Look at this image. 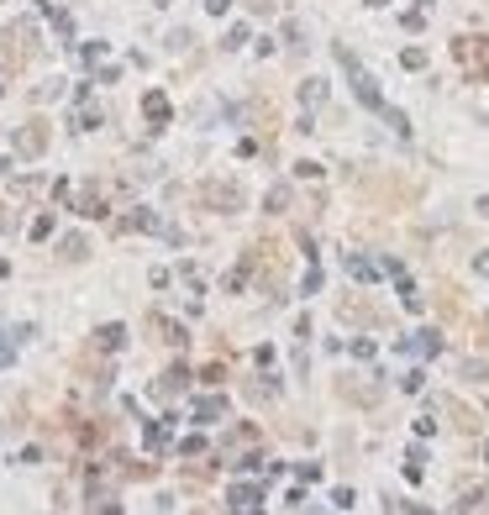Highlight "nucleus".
<instances>
[{"label":"nucleus","mask_w":489,"mask_h":515,"mask_svg":"<svg viewBox=\"0 0 489 515\" xmlns=\"http://www.w3.org/2000/svg\"><path fill=\"white\" fill-rule=\"evenodd\" d=\"M205 200H216V205H227V211H237V205H242V195L232 190V184H205Z\"/></svg>","instance_id":"obj_2"},{"label":"nucleus","mask_w":489,"mask_h":515,"mask_svg":"<svg viewBox=\"0 0 489 515\" xmlns=\"http://www.w3.org/2000/svg\"><path fill=\"white\" fill-rule=\"evenodd\" d=\"M221 410H227V405H221V400H205V405H200V420H216V416H221Z\"/></svg>","instance_id":"obj_5"},{"label":"nucleus","mask_w":489,"mask_h":515,"mask_svg":"<svg viewBox=\"0 0 489 515\" xmlns=\"http://www.w3.org/2000/svg\"><path fill=\"white\" fill-rule=\"evenodd\" d=\"M337 63H342V69H347V79H353V95H358L363 106L384 111V100H379V84L369 79V69H363V63H358V53H353V48H342V42H337Z\"/></svg>","instance_id":"obj_1"},{"label":"nucleus","mask_w":489,"mask_h":515,"mask_svg":"<svg viewBox=\"0 0 489 515\" xmlns=\"http://www.w3.org/2000/svg\"><path fill=\"white\" fill-rule=\"evenodd\" d=\"M121 342H127V332H121V326H100V332H95V348H100V352H116Z\"/></svg>","instance_id":"obj_3"},{"label":"nucleus","mask_w":489,"mask_h":515,"mask_svg":"<svg viewBox=\"0 0 489 515\" xmlns=\"http://www.w3.org/2000/svg\"><path fill=\"white\" fill-rule=\"evenodd\" d=\"M143 111H147L153 121H168V100H163V95H147V100H143Z\"/></svg>","instance_id":"obj_4"},{"label":"nucleus","mask_w":489,"mask_h":515,"mask_svg":"<svg viewBox=\"0 0 489 515\" xmlns=\"http://www.w3.org/2000/svg\"><path fill=\"white\" fill-rule=\"evenodd\" d=\"M479 211H484V216H489V195H484V200H479Z\"/></svg>","instance_id":"obj_6"}]
</instances>
